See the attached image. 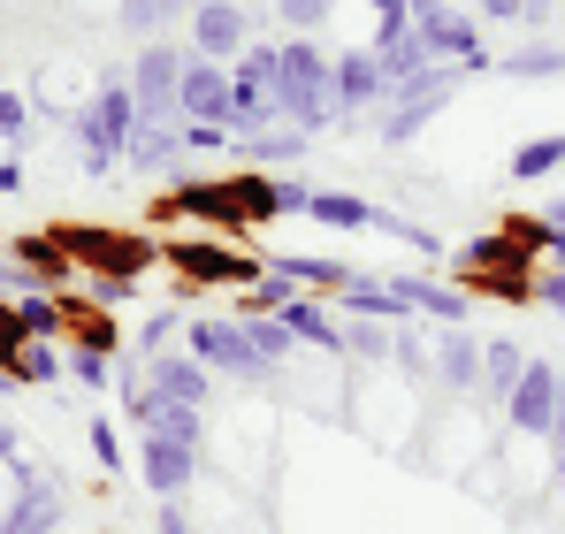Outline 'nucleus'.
<instances>
[{
  "label": "nucleus",
  "instance_id": "28",
  "mask_svg": "<svg viewBox=\"0 0 565 534\" xmlns=\"http://www.w3.org/2000/svg\"><path fill=\"white\" fill-rule=\"evenodd\" d=\"M382 77L390 85H405V77H420V70H436V54H428V39L420 31H405V39H390V46H375Z\"/></svg>",
  "mask_w": 565,
  "mask_h": 534
},
{
  "label": "nucleus",
  "instance_id": "8",
  "mask_svg": "<svg viewBox=\"0 0 565 534\" xmlns=\"http://www.w3.org/2000/svg\"><path fill=\"white\" fill-rule=\"evenodd\" d=\"M390 99V77H382L375 46H344V54H329V107H337V122H360L367 107Z\"/></svg>",
  "mask_w": 565,
  "mask_h": 534
},
{
  "label": "nucleus",
  "instance_id": "17",
  "mask_svg": "<svg viewBox=\"0 0 565 534\" xmlns=\"http://www.w3.org/2000/svg\"><path fill=\"white\" fill-rule=\"evenodd\" d=\"M428 352H436V382L444 389H459V397L481 389V344H473V329H444L436 321V344Z\"/></svg>",
  "mask_w": 565,
  "mask_h": 534
},
{
  "label": "nucleus",
  "instance_id": "15",
  "mask_svg": "<svg viewBox=\"0 0 565 534\" xmlns=\"http://www.w3.org/2000/svg\"><path fill=\"white\" fill-rule=\"evenodd\" d=\"M8 473L23 481V496H15V512L0 520V534H54V527H62V496H54V481H39L23 458H8Z\"/></svg>",
  "mask_w": 565,
  "mask_h": 534
},
{
  "label": "nucleus",
  "instance_id": "20",
  "mask_svg": "<svg viewBox=\"0 0 565 534\" xmlns=\"http://www.w3.org/2000/svg\"><path fill=\"white\" fill-rule=\"evenodd\" d=\"M444 107H451V92H413V99H382V146H413V138H420V130H428V122H436V115H444Z\"/></svg>",
  "mask_w": 565,
  "mask_h": 534
},
{
  "label": "nucleus",
  "instance_id": "2",
  "mask_svg": "<svg viewBox=\"0 0 565 534\" xmlns=\"http://www.w3.org/2000/svg\"><path fill=\"white\" fill-rule=\"evenodd\" d=\"M77 161L107 177L115 161H122V146H130V130H138V99H130V77H99V92L77 107Z\"/></svg>",
  "mask_w": 565,
  "mask_h": 534
},
{
  "label": "nucleus",
  "instance_id": "26",
  "mask_svg": "<svg viewBox=\"0 0 565 534\" xmlns=\"http://www.w3.org/2000/svg\"><path fill=\"white\" fill-rule=\"evenodd\" d=\"M15 313H23V329H31L39 344H54V337L70 329V306H62V290H15Z\"/></svg>",
  "mask_w": 565,
  "mask_h": 534
},
{
  "label": "nucleus",
  "instance_id": "42",
  "mask_svg": "<svg viewBox=\"0 0 565 534\" xmlns=\"http://www.w3.org/2000/svg\"><path fill=\"white\" fill-rule=\"evenodd\" d=\"M31 130V107H23V92H0V146H15Z\"/></svg>",
  "mask_w": 565,
  "mask_h": 534
},
{
  "label": "nucleus",
  "instance_id": "33",
  "mask_svg": "<svg viewBox=\"0 0 565 534\" xmlns=\"http://www.w3.org/2000/svg\"><path fill=\"white\" fill-rule=\"evenodd\" d=\"M558 169H565V138H558V130H551V138H527V146L512 153V177H520V183L558 177Z\"/></svg>",
  "mask_w": 565,
  "mask_h": 534
},
{
  "label": "nucleus",
  "instance_id": "52",
  "mask_svg": "<svg viewBox=\"0 0 565 534\" xmlns=\"http://www.w3.org/2000/svg\"><path fill=\"white\" fill-rule=\"evenodd\" d=\"M0 458H15V428H0Z\"/></svg>",
  "mask_w": 565,
  "mask_h": 534
},
{
  "label": "nucleus",
  "instance_id": "10",
  "mask_svg": "<svg viewBox=\"0 0 565 534\" xmlns=\"http://www.w3.org/2000/svg\"><path fill=\"white\" fill-rule=\"evenodd\" d=\"M184 31H191V54H206V62H222V70L253 46V15H245L237 0H206V8H191Z\"/></svg>",
  "mask_w": 565,
  "mask_h": 534
},
{
  "label": "nucleus",
  "instance_id": "39",
  "mask_svg": "<svg viewBox=\"0 0 565 534\" xmlns=\"http://www.w3.org/2000/svg\"><path fill=\"white\" fill-rule=\"evenodd\" d=\"M122 413H130L138 428H153V420H161V389H153L146 374H130V382H122Z\"/></svg>",
  "mask_w": 565,
  "mask_h": 534
},
{
  "label": "nucleus",
  "instance_id": "29",
  "mask_svg": "<svg viewBox=\"0 0 565 534\" xmlns=\"http://www.w3.org/2000/svg\"><path fill=\"white\" fill-rule=\"evenodd\" d=\"M520 366H527V352L512 344V337H497V344H481V389L504 405V389L520 382Z\"/></svg>",
  "mask_w": 565,
  "mask_h": 534
},
{
  "label": "nucleus",
  "instance_id": "35",
  "mask_svg": "<svg viewBox=\"0 0 565 534\" xmlns=\"http://www.w3.org/2000/svg\"><path fill=\"white\" fill-rule=\"evenodd\" d=\"M245 337L260 344V359H268V366H282V359L298 352V337L282 329V313H253V321H245Z\"/></svg>",
  "mask_w": 565,
  "mask_h": 534
},
{
  "label": "nucleus",
  "instance_id": "1",
  "mask_svg": "<svg viewBox=\"0 0 565 534\" xmlns=\"http://www.w3.org/2000/svg\"><path fill=\"white\" fill-rule=\"evenodd\" d=\"M276 122L306 130V138H321L337 122V107H329V46L321 39H298V31L276 39Z\"/></svg>",
  "mask_w": 565,
  "mask_h": 534
},
{
  "label": "nucleus",
  "instance_id": "9",
  "mask_svg": "<svg viewBox=\"0 0 565 534\" xmlns=\"http://www.w3.org/2000/svg\"><path fill=\"white\" fill-rule=\"evenodd\" d=\"M504 420H512L520 436H543V444H551V428H558V366H551V359H527V366H520V382L504 389Z\"/></svg>",
  "mask_w": 565,
  "mask_h": 534
},
{
  "label": "nucleus",
  "instance_id": "30",
  "mask_svg": "<svg viewBox=\"0 0 565 534\" xmlns=\"http://www.w3.org/2000/svg\"><path fill=\"white\" fill-rule=\"evenodd\" d=\"M290 298H298V282H290V275H282L276 260L260 267V282H245V290H237V306H245V321H253V313H282Z\"/></svg>",
  "mask_w": 565,
  "mask_h": 534
},
{
  "label": "nucleus",
  "instance_id": "5",
  "mask_svg": "<svg viewBox=\"0 0 565 534\" xmlns=\"http://www.w3.org/2000/svg\"><path fill=\"white\" fill-rule=\"evenodd\" d=\"M161 260L177 267L184 282H199V290H245V282H260V267L268 260H253V253H237L230 237H177V245H161Z\"/></svg>",
  "mask_w": 565,
  "mask_h": 534
},
{
  "label": "nucleus",
  "instance_id": "32",
  "mask_svg": "<svg viewBox=\"0 0 565 534\" xmlns=\"http://www.w3.org/2000/svg\"><path fill=\"white\" fill-rule=\"evenodd\" d=\"M497 70L520 77V85H543V77H565V46H520V54H504Z\"/></svg>",
  "mask_w": 565,
  "mask_h": 534
},
{
  "label": "nucleus",
  "instance_id": "45",
  "mask_svg": "<svg viewBox=\"0 0 565 534\" xmlns=\"http://www.w3.org/2000/svg\"><path fill=\"white\" fill-rule=\"evenodd\" d=\"M130 290H138V282H130V275H93V290H85V298H93V306H107V313H115V306H122V298H130Z\"/></svg>",
  "mask_w": 565,
  "mask_h": 534
},
{
  "label": "nucleus",
  "instance_id": "3",
  "mask_svg": "<svg viewBox=\"0 0 565 534\" xmlns=\"http://www.w3.org/2000/svg\"><path fill=\"white\" fill-rule=\"evenodd\" d=\"M62 237V253L77 267H93V275H146V267H161V245L146 237V229H107V222H62L54 229Z\"/></svg>",
  "mask_w": 565,
  "mask_h": 534
},
{
  "label": "nucleus",
  "instance_id": "6",
  "mask_svg": "<svg viewBox=\"0 0 565 534\" xmlns=\"http://www.w3.org/2000/svg\"><path fill=\"white\" fill-rule=\"evenodd\" d=\"M276 122V39H253L230 62V138H253Z\"/></svg>",
  "mask_w": 565,
  "mask_h": 534
},
{
  "label": "nucleus",
  "instance_id": "53",
  "mask_svg": "<svg viewBox=\"0 0 565 534\" xmlns=\"http://www.w3.org/2000/svg\"><path fill=\"white\" fill-rule=\"evenodd\" d=\"M558 489H565V444H558Z\"/></svg>",
  "mask_w": 565,
  "mask_h": 534
},
{
  "label": "nucleus",
  "instance_id": "48",
  "mask_svg": "<svg viewBox=\"0 0 565 534\" xmlns=\"http://www.w3.org/2000/svg\"><path fill=\"white\" fill-rule=\"evenodd\" d=\"M153 520H161V534H199V527H191V512H184V496H169Z\"/></svg>",
  "mask_w": 565,
  "mask_h": 534
},
{
  "label": "nucleus",
  "instance_id": "46",
  "mask_svg": "<svg viewBox=\"0 0 565 534\" xmlns=\"http://www.w3.org/2000/svg\"><path fill=\"white\" fill-rule=\"evenodd\" d=\"M535 306H543V313H565V267H543V275H535Z\"/></svg>",
  "mask_w": 565,
  "mask_h": 534
},
{
  "label": "nucleus",
  "instance_id": "49",
  "mask_svg": "<svg viewBox=\"0 0 565 534\" xmlns=\"http://www.w3.org/2000/svg\"><path fill=\"white\" fill-rule=\"evenodd\" d=\"M481 15H497V23H512V15H527V0H473Z\"/></svg>",
  "mask_w": 565,
  "mask_h": 534
},
{
  "label": "nucleus",
  "instance_id": "44",
  "mask_svg": "<svg viewBox=\"0 0 565 534\" xmlns=\"http://www.w3.org/2000/svg\"><path fill=\"white\" fill-rule=\"evenodd\" d=\"M222 146H230L222 122H184V153H222Z\"/></svg>",
  "mask_w": 565,
  "mask_h": 534
},
{
  "label": "nucleus",
  "instance_id": "19",
  "mask_svg": "<svg viewBox=\"0 0 565 534\" xmlns=\"http://www.w3.org/2000/svg\"><path fill=\"white\" fill-rule=\"evenodd\" d=\"M237 146H245V169H268V177H290V169L313 153V138L290 130V122H268V130H253V138H237Z\"/></svg>",
  "mask_w": 565,
  "mask_h": 534
},
{
  "label": "nucleus",
  "instance_id": "11",
  "mask_svg": "<svg viewBox=\"0 0 565 534\" xmlns=\"http://www.w3.org/2000/svg\"><path fill=\"white\" fill-rule=\"evenodd\" d=\"M543 253L535 245H520L512 229H489V237H467L459 253H451V267H459V290L467 282H481V275H543Z\"/></svg>",
  "mask_w": 565,
  "mask_h": 534
},
{
  "label": "nucleus",
  "instance_id": "21",
  "mask_svg": "<svg viewBox=\"0 0 565 534\" xmlns=\"http://www.w3.org/2000/svg\"><path fill=\"white\" fill-rule=\"evenodd\" d=\"M282 329L298 337V344H313V352H329V359H344V329H337V313L313 298V290H298L290 306H282Z\"/></svg>",
  "mask_w": 565,
  "mask_h": 534
},
{
  "label": "nucleus",
  "instance_id": "23",
  "mask_svg": "<svg viewBox=\"0 0 565 534\" xmlns=\"http://www.w3.org/2000/svg\"><path fill=\"white\" fill-rule=\"evenodd\" d=\"M321 229H337V237H352V229H375V206L360 199V191H313V206H306Z\"/></svg>",
  "mask_w": 565,
  "mask_h": 534
},
{
  "label": "nucleus",
  "instance_id": "24",
  "mask_svg": "<svg viewBox=\"0 0 565 534\" xmlns=\"http://www.w3.org/2000/svg\"><path fill=\"white\" fill-rule=\"evenodd\" d=\"M62 306H70V337H77V352H122V329H115V313H107V306H93V298H85V306H77V298H62Z\"/></svg>",
  "mask_w": 565,
  "mask_h": 534
},
{
  "label": "nucleus",
  "instance_id": "38",
  "mask_svg": "<svg viewBox=\"0 0 565 534\" xmlns=\"http://www.w3.org/2000/svg\"><path fill=\"white\" fill-rule=\"evenodd\" d=\"M390 359H397V366H405V374H436V352H428V337H420V329H413V321H405V329H397V344H390Z\"/></svg>",
  "mask_w": 565,
  "mask_h": 534
},
{
  "label": "nucleus",
  "instance_id": "51",
  "mask_svg": "<svg viewBox=\"0 0 565 534\" xmlns=\"http://www.w3.org/2000/svg\"><path fill=\"white\" fill-rule=\"evenodd\" d=\"M543 222H551V229H565V199H558V206H543Z\"/></svg>",
  "mask_w": 565,
  "mask_h": 534
},
{
  "label": "nucleus",
  "instance_id": "47",
  "mask_svg": "<svg viewBox=\"0 0 565 534\" xmlns=\"http://www.w3.org/2000/svg\"><path fill=\"white\" fill-rule=\"evenodd\" d=\"M93 458H99V473H115V466L130 458V450L115 444V428H107V420H93Z\"/></svg>",
  "mask_w": 565,
  "mask_h": 534
},
{
  "label": "nucleus",
  "instance_id": "22",
  "mask_svg": "<svg viewBox=\"0 0 565 534\" xmlns=\"http://www.w3.org/2000/svg\"><path fill=\"white\" fill-rule=\"evenodd\" d=\"M177 153H184V130H177V122H138L130 146H122V161H130L138 177H161Z\"/></svg>",
  "mask_w": 565,
  "mask_h": 534
},
{
  "label": "nucleus",
  "instance_id": "14",
  "mask_svg": "<svg viewBox=\"0 0 565 534\" xmlns=\"http://www.w3.org/2000/svg\"><path fill=\"white\" fill-rule=\"evenodd\" d=\"M390 290H397V306H405L413 321H444V329H459V321H467V306H473L459 282H436V275H405V267L390 275Z\"/></svg>",
  "mask_w": 565,
  "mask_h": 534
},
{
  "label": "nucleus",
  "instance_id": "12",
  "mask_svg": "<svg viewBox=\"0 0 565 534\" xmlns=\"http://www.w3.org/2000/svg\"><path fill=\"white\" fill-rule=\"evenodd\" d=\"M177 122H222L230 130V70L191 54L184 62V85H177Z\"/></svg>",
  "mask_w": 565,
  "mask_h": 534
},
{
  "label": "nucleus",
  "instance_id": "43",
  "mask_svg": "<svg viewBox=\"0 0 565 534\" xmlns=\"http://www.w3.org/2000/svg\"><path fill=\"white\" fill-rule=\"evenodd\" d=\"M169 329H184L177 313H146V329H138V352L153 359V352H169Z\"/></svg>",
  "mask_w": 565,
  "mask_h": 534
},
{
  "label": "nucleus",
  "instance_id": "13",
  "mask_svg": "<svg viewBox=\"0 0 565 534\" xmlns=\"http://www.w3.org/2000/svg\"><path fill=\"white\" fill-rule=\"evenodd\" d=\"M138 481L169 504V496H184L191 481H199V450L191 444H169V436H153L146 428V444H138Z\"/></svg>",
  "mask_w": 565,
  "mask_h": 534
},
{
  "label": "nucleus",
  "instance_id": "50",
  "mask_svg": "<svg viewBox=\"0 0 565 534\" xmlns=\"http://www.w3.org/2000/svg\"><path fill=\"white\" fill-rule=\"evenodd\" d=\"M551 444H565V374H558V428H551Z\"/></svg>",
  "mask_w": 565,
  "mask_h": 534
},
{
  "label": "nucleus",
  "instance_id": "31",
  "mask_svg": "<svg viewBox=\"0 0 565 534\" xmlns=\"http://www.w3.org/2000/svg\"><path fill=\"white\" fill-rule=\"evenodd\" d=\"M282 275H290V282H298V290H344V282H352V275H360V267H337V260H313V253H282Z\"/></svg>",
  "mask_w": 565,
  "mask_h": 534
},
{
  "label": "nucleus",
  "instance_id": "37",
  "mask_svg": "<svg viewBox=\"0 0 565 534\" xmlns=\"http://www.w3.org/2000/svg\"><path fill=\"white\" fill-rule=\"evenodd\" d=\"M329 8H337V0H276V23L298 31V39H313V31L329 23Z\"/></svg>",
  "mask_w": 565,
  "mask_h": 534
},
{
  "label": "nucleus",
  "instance_id": "55",
  "mask_svg": "<svg viewBox=\"0 0 565 534\" xmlns=\"http://www.w3.org/2000/svg\"><path fill=\"white\" fill-rule=\"evenodd\" d=\"M184 8H206V0H184Z\"/></svg>",
  "mask_w": 565,
  "mask_h": 534
},
{
  "label": "nucleus",
  "instance_id": "16",
  "mask_svg": "<svg viewBox=\"0 0 565 534\" xmlns=\"http://www.w3.org/2000/svg\"><path fill=\"white\" fill-rule=\"evenodd\" d=\"M146 382H153L169 405H206V397H214V366H199L191 352H153L146 359Z\"/></svg>",
  "mask_w": 565,
  "mask_h": 534
},
{
  "label": "nucleus",
  "instance_id": "41",
  "mask_svg": "<svg viewBox=\"0 0 565 534\" xmlns=\"http://www.w3.org/2000/svg\"><path fill=\"white\" fill-rule=\"evenodd\" d=\"M107 374H115V359H107V352H70V382H85V389H107Z\"/></svg>",
  "mask_w": 565,
  "mask_h": 534
},
{
  "label": "nucleus",
  "instance_id": "27",
  "mask_svg": "<svg viewBox=\"0 0 565 534\" xmlns=\"http://www.w3.org/2000/svg\"><path fill=\"white\" fill-rule=\"evenodd\" d=\"M184 15H191L184 0H122L115 8V23L138 31V39H169V23H184Z\"/></svg>",
  "mask_w": 565,
  "mask_h": 534
},
{
  "label": "nucleus",
  "instance_id": "54",
  "mask_svg": "<svg viewBox=\"0 0 565 534\" xmlns=\"http://www.w3.org/2000/svg\"><path fill=\"white\" fill-rule=\"evenodd\" d=\"M535 8H551V0H527V15H535Z\"/></svg>",
  "mask_w": 565,
  "mask_h": 534
},
{
  "label": "nucleus",
  "instance_id": "18",
  "mask_svg": "<svg viewBox=\"0 0 565 534\" xmlns=\"http://www.w3.org/2000/svg\"><path fill=\"white\" fill-rule=\"evenodd\" d=\"M15 267H23V282H31V290H70V275H77V260L62 253V237H54V229H46V237H39V229H23V237H15Z\"/></svg>",
  "mask_w": 565,
  "mask_h": 534
},
{
  "label": "nucleus",
  "instance_id": "4",
  "mask_svg": "<svg viewBox=\"0 0 565 534\" xmlns=\"http://www.w3.org/2000/svg\"><path fill=\"white\" fill-rule=\"evenodd\" d=\"M184 352L199 366H214V374H230V382H245V389H268L276 382V366L260 359V344L245 337V321H184Z\"/></svg>",
  "mask_w": 565,
  "mask_h": 534
},
{
  "label": "nucleus",
  "instance_id": "36",
  "mask_svg": "<svg viewBox=\"0 0 565 534\" xmlns=\"http://www.w3.org/2000/svg\"><path fill=\"white\" fill-rule=\"evenodd\" d=\"M397 329H405V321H397ZM390 344H397L390 321H344V352L352 359H390Z\"/></svg>",
  "mask_w": 565,
  "mask_h": 534
},
{
  "label": "nucleus",
  "instance_id": "25",
  "mask_svg": "<svg viewBox=\"0 0 565 534\" xmlns=\"http://www.w3.org/2000/svg\"><path fill=\"white\" fill-rule=\"evenodd\" d=\"M0 374H8L15 389H46V382H62V374H70V359L54 352V344H23V352L8 359Z\"/></svg>",
  "mask_w": 565,
  "mask_h": 534
},
{
  "label": "nucleus",
  "instance_id": "34",
  "mask_svg": "<svg viewBox=\"0 0 565 534\" xmlns=\"http://www.w3.org/2000/svg\"><path fill=\"white\" fill-rule=\"evenodd\" d=\"M153 436L206 450V405H169V397H161V420H153Z\"/></svg>",
  "mask_w": 565,
  "mask_h": 534
},
{
  "label": "nucleus",
  "instance_id": "7",
  "mask_svg": "<svg viewBox=\"0 0 565 534\" xmlns=\"http://www.w3.org/2000/svg\"><path fill=\"white\" fill-rule=\"evenodd\" d=\"M191 46L177 39H146L138 62H130V99H138V122H177V85H184Z\"/></svg>",
  "mask_w": 565,
  "mask_h": 534
},
{
  "label": "nucleus",
  "instance_id": "40",
  "mask_svg": "<svg viewBox=\"0 0 565 534\" xmlns=\"http://www.w3.org/2000/svg\"><path fill=\"white\" fill-rule=\"evenodd\" d=\"M23 344H39L31 329H23V313H15V298H0V366L23 352Z\"/></svg>",
  "mask_w": 565,
  "mask_h": 534
}]
</instances>
